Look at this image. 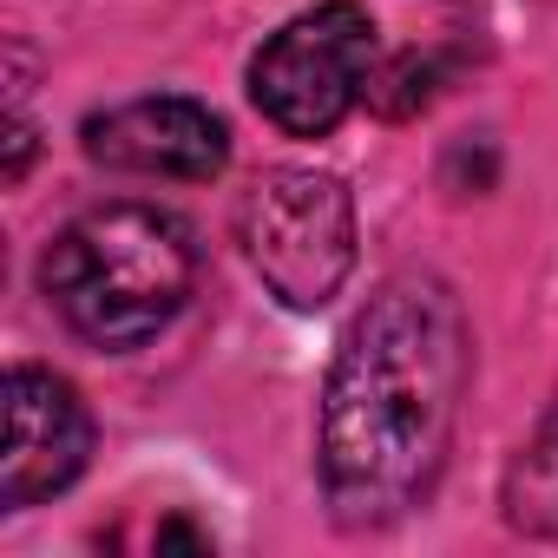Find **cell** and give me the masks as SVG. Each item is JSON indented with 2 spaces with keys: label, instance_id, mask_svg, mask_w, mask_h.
I'll return each instance as SVG.
<instances>
[{
  "label": "cell",
  "instance_id": "6da1fadb",
  "mask_svg": "<svg viewBox=\"0 0 558 558\" xmlns=\"http://www.w3.org/2000/svg\"><path fill=\"white\" fill-rule=\"evenodd\" d=\"M466 381L473 336L447 276L395 269L375 283L342 329L316 421V480L342 532H381L434 499Z\"/></svg>",
  "mask_w": 558,
  "mask_h": 558
},
{
  "label": "cell",
  "instance_id": "7a4b0ae2",
  "mask_svg": "<svg viewBox=\"0 0 558 558\" xmlns=\"http://www.w3.org/2000/svg\"><path fill=\"white\" fill-rule=\"evenodd\" d=\"M197 243L158 204L80 210L40 256V290L93 349H138L191 303Z\"/></svg>",
  "mask_w": 558,
  "mask_h": 558
},
{
  "label": "cell",
  "instance_id": "3957f363",
  "mask_svg": "<svg viewBox=\"0 0 558 558\" xmlns=\"http://www.w3.org/2000/svg\"><path fill=\"white\" fill-rule=\"evenodd\" d=\"M236 243L276 303L323 310L355 269V197L329 171L276 165L236 197Z\"/></svg>",
  "mask_w": 558,
  "mask_h": 558
},
{
  "label": "cell",
  "instance_id": "277c9868",
  "mask_svg": "<svg viewBox=\"0 0 558 558\" xmlns=\"http://www.w3.org/2000/svg\"><path fill=\"white\" fill-rule=\"evenodd\" d=\"M375 21L355 0H323L276 27L250 60V99L283 138H329L375 86Z\"/></svg>",
  "mask_w": 558,
  "mask_h": 558
},
{
  "label": "cell",
  "instance_id": "5b68a950",
  "mask_svg": "<svg viewBox=\"0 0 558 558\" xmlns=\"http://www.w3.org/2000/svg\"><path fill=\"white\" fill-rule=\"evenodd\" d=\"M93 460V408L53 368H8V447H0V506L27 512L66 493Z\"/></svg>",
  "mask_w": 558,
  "mask_h": 558
},
{
  "label": "cell",
  "instance_id": "8992f818",
  "mask_svg": "<svg viewBox=\"0 0 558 558\" xmlns=\"http://www.w3.org/2000/svg\"><path fill=\"white\" fill-rule=\"evenodd\" d=\"M86 158L106 171H132V178H171V184H204L230 165V125L184 93H151V99H125L112 112L86 119Z\"/></svg>",
  "mask_w": 558,
  "mask_h": 558
},
{
  "label": "cell",
  "instance_id": "52a82bcc",
  "mask_svg": "<svg viewBox=\"0 0 558 558\" xmlns=\"http://www.w3.org/2000/svg\"><path fill=\"white\" fill-rule=\"evenodd\" d=\"M499 506H506V525H512V532H525V538H558V395H551L545 421L532 427V440L519 447V460L506 466Z\"/></svg>",
  "mask_w": 558,
  "mask_h": 558
},
{
  "label": "cell",
  "instance_id": "ba28073f",
  "mask_svg": "<svg viewBox=\"0 0 558 558\" xmlns=\"http://www.w3.org/2000/svg\"><path fill=\"white\" fill-rule=\"evenodd\" d=\"M158 545H204V538H197L191 525H165V532H158Z\"/></svg>",
  "mask_w": 558,
  "mask_h": 558
}]
</instances>
